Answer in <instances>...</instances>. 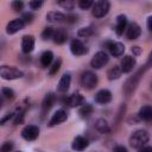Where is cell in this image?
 Wrapping results in <instances>:
<instances>
[{
  "label": "cell",
  "instance_id": "43",
  "mask_svg": "<svg viewBox=\"0 0 152 152\" xmlns=\"http://www.w3.org/2000/svg\"><path fill=\"white\" fill-rule=\"evenodd\" d=\"M147 30L148 31L152 30V17H148L147 18Z\"/></svg>",
  "mask_w": 152,
  "mask_h": 152
},
{
  "label": "cell",
  "instance_id": "39",
  "mask_svg": "<svg viewBox=\"0 0 152 152\" xmlns=\"http://www.w3.org/2000/svg\"><path fill=\"white\" fill-rule=\"evenodd\" d=\"M113 152H128V151H127V148H126L125 146L118 145V146H115V147L113 148Z\"/></svg>",
  "mask_w": 152,
  "mask_h": 152
},
{
  "label": "cell",
  "instance_id": "40",
  "mask_svg": "<svg viewBox=\"0 0 152 152\" xmlns=\"http://www.w3.org/2000/svg\"><path fill=\"white\" fill-rule=\"evenodd\" d=\"M132 52H133L134 56H139V55H141L142 50H141V48H139V46H133V48H132Z\"/></svg>",
  "mask_w": 152,
  "mask_h": 152
},
{
  "label": "cell",
  "instance_id": "10",
  "mask_svg": "<svg viewBox=\"0 0 152 152\" xmlns=\"http://www.w3.org/2000/svg\"><path fill=\"white\" fill-rule=\"evenodd\" d=\"M66 119H68L66 112H65L64 109H58V110H56V112L52 114V116H51V119H50V121H49V126L52 127V126L59 125V124L64 122Z\"/></svg>",
  "mask_w": 152,
  "mask_h": 152
},
{
  "label": "cell",
  "instance_id": "13",
  "mask_svg": "<svg viewBox=\"0 0 152 152\" xmlns=\"http://www.w3.org/2000/svg\"><path fill=\"white\" fill-rule=\"evenodd\" d=\"M64 102L66 104H69L70 107H77V106L84 104L86 103V99H84V96L81 93H74L72 95H70L69 97H66L64 100Z\"/></svg>",
  "mask_w": 152,
  "mask_h": 152
},
{
  "label": "cell",
  "instance_id": "20",
  "mask_svg": "<svg viewBox=\"0 0 152 152\" xmlns=\"http://www.w3.org/2000/svg\"><path fill=\"white\" fill-rule=\"evenodd\" d=\"M52 39L56 44H63L66 42L68 39V33L64 28L59 27V28H56L53 30V34H52Z\"/></svg>",
  "mask_w": 152,
  "mask_h": 152
},
{
  "label": "cell",
  "instance_id": "6",
  "mask_svg": "<svg viewBox=\"0 0 152 152\" xmlns=\"http://www.w3.org/2000/svg\"><path fill=\"white\" fill-rule=\"evenodd\" d=\"M108 61H109V57L104 51H97L94 55V57L91 58L90 65L94 69H101L102 66H104L108 63Z\"/></svg>",
  "mask_w": 152,
  "mask_h": 152
},
{
  "label": "cell",
  "instance_id": "34",
  "mask_svg": "<svg viewBox=\"0 0 152 152\" xmlns=\"http://www.w3.org/2000/svg\"><path fill=\"white\" fill-rule=\"evenodd\" d=\"M93 1L91 0H80L78 1V6H80V8H82V10H88L89 7H91L93 6Z\"/></svg>",
  "mask_w": 152,
  "mask_h": 152
},
{
  "label": "cell",
  "instance_id": "33",
  "mask_svg": "<svg viewBox=\"0 0 152 152\" xmlns=\"http://www.w3.org/2000/svg\"><path fill=\"white\" fill-rule=\"evenodd\" d=\"M58 5L65 10H72L74 8V2L71 0H63V1H58Z\"/></svg>",
  "mask_w": 152,
  "mask_h": 152
},
{
  "label": "cell",
  "instance_id": "26",
  "mask_svg": "<svg viewBox=\"0 0 152 152\" xmlns=\"http://www.w3.org/2000/svg\"><path fill=\"white\" fill-rule=\"evenodd\" d=\"M121 69L118 66V65H114L112 66L108 71H107V77L109 81H114V80H118L120 76H121Z\"/></svg>",
  "mask_w": 152,
  "mask_h": 152
},
{
  "label": "cell",
  "instance_id": "37",
  "mask_svg": "<svg viewBox=\"0 0 152 152\" xmlns=\"http://www.w3.org/2000/svg\"><path fill=\"white\" fill-rule=\"evenodd\" d=\"M28 6L31 10H38L43 6V1H38V0H34V1H30L28 2Z\"/></svg>",
  "mask_w": 152,
  "mask_h": 152
},
{
  "label": "cell",
  "instance_id": "16",
  "mask_svg": "<svg viewBox=\"0 0 152 152\" xmlns=\"http://www.w3.org/2000/svg\"><path fill=\"white\" fill-rule=\"evenodd\" d=\"M88 145H89L88 140H87L84 137H82V135H77V137L72 140V142H71L72 150H74V151H77V152H81V151L86 150V148L88 147Z\"/></svg>",
  "mask_w": 152,
  "mask_h": 152
},
{
  "label": "cell",
  "instance_id": "31",
  "mask_svg": "<svg viewBox=\"0 0 152 152\" xmlns=\"http://www.w3.org/2000/svg\"><path fill=\"white\" fill-rule=\"evenodd\" d=\"M1 94L6 97V99H13L14 97V91H13V89H11V88H8V87H2L1 88Z\"/></svg>",
  "mask_w": 152,
  "mask_h": 152
},
{
  "label": "cell",
  "instance_id": "29",
  "mask_svg": "<svg viewBox=\"0 0 152 152\" xmlns=\"http://www.w3.org/2000/svg\"><path fill=\"white\" fill-rule=\"evenodd\" d=\"M13 147H14V144L12 141H5L0 146V152H12Z\"/></svg>",
  "mask_w": 152,
  "mask_h": 152
},
{
  "label": "cell",
  "instance_id": "25",
  "mask_svg": "<svg viewBox=\"0 0 152 152\" xmlns=\"http://www.w3.org/2000/svg\"><path fill=\"white\" fill-rule=\"evenodd\" d=\"M52 61H53V53L51 51H44L40 55V64H42V66H44V68L50 66Z\"/></svg>",
  "mask_w": 152,
  "mask_h": 152
},
{
  "label": "cell",
  "instance_id": "28",
  "mask_svg": "<svg viewBox=\"0 0 152 152\" xmlns=\"http://www.w3.org/2000/svg\"><path fill=\"white\" fill-rule=\"evenodd\" d=\"M61 65H62V59L61 58H58L57 61H55L53 63H52V65L50 66V70H49V75L50 76H53V75H56L58 71H59V69H61Z\"/></svg>",
  "mask_w": 152,
  "mask_h": 152
},
{
  "label": "cell",
  "instance_id": "7",
  "mask_svg": "<svg viewBox=\"0 0 152 152\" xmlns=\"http://www.w3.org/2000/svg\"><path fill=\"white\" fill-rule=\"evenodd\" d=\"M110 52L112 56L114 57H120L124 55L125 52V45L122 43H119V42H112V40H107L104 44H103Z\"/></svg>",
  "mask_w": 152,
  "mask_h": 152
},
{
  "label": "cell",
  "instance_id": "27",
  "mask_svg": "<svg viewBox=\"0 0 152 152\" xmlns=\"http://www.w3.org/2000/svg\"><path fill=\"white\" fill-rule=\"evenodd\" d=\"M91 113H93V106L89 103H84L78 110V114L81 118H88V116H90Z\"/></svg>",
  "mask_w": 152,
  "mask_h": 152
},
{
  "label": "cell",
  "instance_id": "12",
  "mask_svg": "<svg viewBox=\"0 0 152 152\" xmlns=\"http://www.w3.org/2000/svg\"><path fill=\"white\" fill-rule=\"evenodd\" d=\"M34 49V37L31 34H26L21 38V51L24 53H30Z\"/></svg>",
  "mask_w": 152,
  "mask_h": 152
},
{
  "label": "cell",
  "instance_id": "32",
  "mask_svg": "<svg viewBox=\"0 0 152 152\" xmlns=\"http://www.w3.org/2000/svg\"><path fill=\"white\" fill-rule=\"evenodd\" d=\"M91 33H93V28H91V27H82V28L78 30L77 36H78V37H88V36H90Z\"/></svg>",
  "mask_w": 152,
  "mask_h": 152
},
{
  "label": "cell",
  "instance_id": "8",
  "mask_svg": "<svg viewBox=\"0 0 152 152\" xmlns=\"http://www.w3.org/2000/svg\"><path fill=\"white\" fill-rule=\"evenodd\" d=\"M39 135V128L34 125H27L21 129V137L27 141H33Z\"/></svg>",
  "mask_w": 152,
  "mask_h": 152
},
{
  "label": "cell",
  "instance_id": "44",
  "mask_svg": "<svg viewBox=\"0 0 152 152\" xmlns=\"http://www.w3.org/2000/svg\"><path fill=\"white\" fill-rule=\"evenodd\" d=\"M1 106H2V100H1V97H0V108H1Z\"/></svg>",
  "mask_w": 152,
  "mask_h": 152
},
{
  "label": "cell",
  "instance_id": "19",
  "mask_svg": "<svg viewBox=\"0 0 152 152\" xmlns=\"http://www.w3.org/2000/svg\"><path fill=\"white\" fill-rule=\"evenodd\" d=\"M126 26H127V17L125 14H120L116 17V24H115V33L118 36H121L124 33V31L126 30Z\"/></svg>",
  "mask_w": 152,
  "mask_h": 152
},
{
  "label": "cell",
  "instance_id": "22",
  "mask_svg": "<svg viewBox=\"0 0 152 152\" xmlns=\"http://www.w3.org/2000/svg\"><path fill=\"white\" fill-rule=\"evenodd\" d=\"M46 20L50 23H62L65 21V14L57 11H50L46 14Z\"/></svg>",
  "mask_w": 152,
  "mask_h": 152
},
{
  "label": "cell",
  "instance_id": "18",
  "mask_svg": "<svg viewBox=\"0 0 152 152\" xmlns=\"http://www.w3.org/2000/svg\"><path fill=\"white\" fill-rule=\"evenodd\" d=\"M70 83H71V75L70 74H64L61 77V80H59V82L57 84V91L66 93L69 87H70Z\"/></svg>",
  "mask_w": 152,
  "mask_h": 152
},
{
  "label": "cell",
  "instance_id": "38",
  "mask_svg": "<svg viewBox=\"0 0 152 152\" xmlns=\"http://www.w3.org/2000/svg\"><path fill=\"white\" fill-rule=\"evenodd\" d=\"M13 116H14V113H7L4 118H1V119H0V125H5V124H6L10 119H12Z\"/></svg>",
  "mask_w": 152,
  "mask_h": 152
},
{
  "label": "cell",
  "instance_id": "35",
  "mask_svg": "<svg viewBox=\"0 0 152 152\" xmlns=\"http://www.w3.org/2000/svg\"><path fill=\"white\" fill-rule=\"evenodd\" d=\"M11 6H12V8H13L15 12H20V11L24 8V2L17 0V1H13V2L11 4Z\"/></svg>",
  "mask_w": 152,
  "mask_h": 152
},
{
  "label": "cell",
  "instance_id": "11",
  "mask_svg": "<svg viewBox=\"0 0 152 152\" xmlns=\"http://www.w3.org/2000/svg\"><path fill=\"white\" fill-rule=\"evenodd\" d=\"M24 26H25V23L23 21L21 18L13 19V20H11V21L7 24V26H6V32H7L8 34H14L15 32H18V31H20L21 28H24Z\"/></svg>",
  "mask_w": 152,
  "mask_h": 152
},
{
  "label": "cell",
  "instance_id": "24",
  "mask_svg": "<svg viewBox=\"0 0 152 152\" xmlns=\"http://www.w3.org/2000/svg\"><path fill=\"white\" fill-rule=\"evenodd\" d=\"M138 118L140 120H145V121H150L152 119V108L151 106L146 104V106H142L139 110V114H138Z\"/></svg>",
  "mask_w": 152,
  "mask_h": 152
},
{
  "label": "cell",
  "instance_id": "45",
  "mask_svg": "<svg viewBox=\"0 0 152 152\" xmlns=\"http://www.w3.org/2000/svg\"><path fill=\"white\" fill-rule=\"evenodd\" d=\"M18 152H21V151H18Z\"/></svg>",
  "mask_w": 152,
  "mask_h": 152
},
{
  "label": "cell",
  "instance_id": "41",
  "mask_svg": "<svg viewBox=\"0 0 152 152\" xmlns=\"http://www.w3.org/2000/svg\"><path fill=\"white\" fill-rule=\"evenodd\" d=\"M76 20H77L76 15H65V21L68 23H75Z\"/></svg>",
  "mask_w": 152,
  "mask_h": 152
},
{
  "label": "cell",
  "instance_id": "5",
  "mask_svg": "<svg viewBox=\"0 0 152 152\" xmlns=\"http://www.w3.org/2000/svg\"><path fill=\"white\" fill-rule=\"evenodd\" d=\"M110 8V4L106 0H100L96 1L95 4H93V15L95 18H102L104 15H107V13L109 12Z\"/></svg>",
  "mask_w": 152,
  "mask_h": 152
},
{
  "label": "cell",
  "instance_id": "2",
  "mask_svg": "<svg viewBox=\"0 0 152 152\" xmlns=\"http://www.w3.org/2000/svg\"><path fill=\"white\" fill-rule=\"evenodd\" d=\"M147 65H148V64H147ZM147 65H146L145 68L138 70L133 76H131V77L125 82L122 89H124V93L126 94V96H131L132 93L135 90V88H137V86H138V83H139V81H140V78H141V76H142V74H144L145 70L148 68Z\"/></svg>",
  "mask_w": 152,
  "mask_h": 152
},
{
  "label": "cell",
  "instance_id": "21",
  "mask_svg": "<svg viewBox=\"0 0 152 152\" xmlns=\"http://www.w3.org/2000/svg\"><path fill=\"white\" fill-rule=\"evenodd\" d=\"M55 100H56V96L53 93H48L44 99H43V102H42V109H43V113H46L55 103Z\"/></svg>",
  "mask_w": 152,
  "mask_h": 152
},
{
  "label": "cell",
  "instance_id": "9",
  "mask_svg": "<svg viewBox=\"0 0 152 152\" xmlns=\"http://www.w3.org/2000/svg\"><path fill=\"white\" fill-rule=\"evenodd\" d=\"M70 51L74 56H83L88 52V49L80 39H72L70 43Z\"/></svg>",
  "mask_w": 152,
  "mask_h": 152
},
{
  "label": "cell",
  "instance_id": "17",
  "mask_svg": "<svg viewBox=\"0 0 152 152\" xmlns=\"http://www.w3.org/2000/svg\"><path fill=\"white\" fill-rule=\"evenodd\" d=\"M135 58L134 57H132V56H125L124 58H122V61H121V66H120V69H121V72H129V71H132L133 70V68L135 66Z\"/></svg>",
  "mask_w": 152,
  "mask_h": 152
},
{
  "label": "cell",
  "instance_id": "30",
  "mask_svg": "<svg viewBox=\"0 0 152 152\" xmlns=\"http://www.w3.org/2000/svg\"><path fill=\"white\" fill-rule=\"evenodd\" d=\"M53 30H55L53 27H45V28L43 30V32H42V38H43L44 40L52 38V34H53Z\"/></svg>",
  "mask_w": 152,
  "mask_h": 152
},
{
  "label": "cell",
  "instance_id": "36",
  "mask_svg": "<svg viewBox=\"0 0 152 152\" xmlns=\"http://www.w3.org/2000/svg\"><path fill=\"white\" fill-rule=\"evenodd\" d=\"M21 19H23V21L25 23V25H26V24H30V23H32V20H33V14L30 13V12H26V13L23 14Z\"/></svg>",
  "mask_w": 152,
  "mask_h": 152
},
{
  "label": "cell",
  "instance_id": "42",
  "mask_svg": "<svg viewBox=\"0 0 152 152\" xmlns=\"http://www.w3.org/2000/svg\"><path fill=\"white\" fill-rule=\"evenodd\" d=\"M139 150V152H152V147L151 146H142V147H140V148H138Z\"/></svg>",
  "mask_w": 152,
  "mask_h": 152
},
{
  "label": "cell",
  "instance_id": "1",
  "mask_svg": "<svg viewBox=\"0 0 152 152\" xmlns=\"http://www.w3.org/2000/svg\"><path fill=\"white\" fill-rule=\"evenodd\" d=\"M150 139V134L147 133V131L145 129H138L135 132H133L129 137V145L133 148H140L142 146H145L148 142Z\"/></svg>",
  "mask_w": 152,
  "mask_h": 152
},
{
  "label": "cell",
  "instance_id": "23",
  "mask_svg": "<svg viewBox=\"0 0 152 152\" xmlns=\"http://www.w3.org/2000/svg\"><path fill=\"white\" fill-rule=\"evenodd\" d=\"M95 128L97 129V132L102 133V134H107L110 132V127H109V124L107 122V120L100 118L96 120V124H95Z\"/></svg>",
  "mask_w": 152,
  "mask_h": 152
},
{
  "label": "cell",
  "instance_id": "3",
  "mask_svg": "<svg viewBox=\"0 0 152 152\" xmlns=\"http://www.w3.org/2000/svg\"><path fill=\"white\" fill-rule=\"evenodd\" d=\"M24 76V72L19 70L15 66L11 65H0V77L6 81H12L17 78H21Z\"/></svg>",
  "mask_w": 152,
  "mask_h": 152
},
{
  "label": "cell",
  "instance_id": "4",
  "mask_svg": "<svg viewBox=\"0 0 152 152\" xmlns=\"http://www.w3.org/2000/svg\"><path fill=\"white\" fill-rule=\"evenodd\" d=\"M80 83L86 89H93L97 84V76L93 71H84L81 74Z\"/></svg>",
  "mask_w": 152,
  "mask_h": 152
},
{
  "label": "cell",
  "instance_id": "14",
  "mask_svg": "<svg viewBox=\"0 0 152 152\" xmlns=\"http://www.w3.org/2000/svg\"><path fill=\"white\" fill-rule=\"evenodd\" d=\"M141 34V28L137 23H129L126 26V36L128 39H137Z\"/></svg>",
  "mask_w": 152,
  "mask_h": 152
},
{
  "label": "cell",
  "instance_id": "15",
  "mask_svg": "<svg viewBox=\"0 0 152 152\" xmlns=\"http://www.w3.org/2000/svg\"><path fill=\"white\" fill-rule=\"evenodd\" d=\"M94 100L99 104H106L112 100V93L108 89H101L95 94Z\"/></svg>",
  "mask_w": 152,
  "mask_h": 152
}]
</instances>
